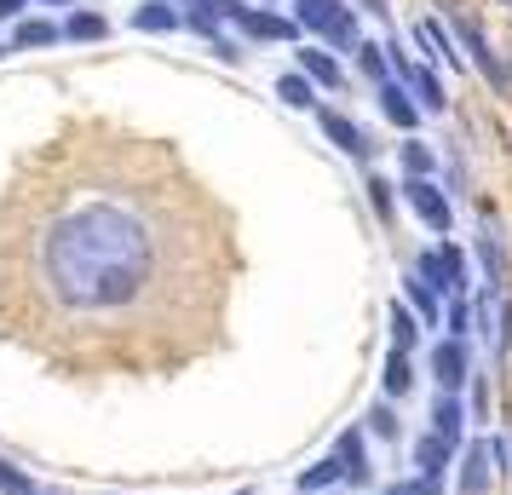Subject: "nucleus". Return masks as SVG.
I'll return each instance as SVG.
<instances>
[{
	"instance_id": "nucleus-9",
	"label": "nucleus",
	"mask_w": 512,
	"mask_h": 495,
	"mask_svg": "<svg viewBox=\"0 0 512 495\" xmlns=\"http://www.w3.org/2000/svg\"><path fill=\"white\" fill-rule=\"evenodd\" d=\"M317 121H323V133H328L334 144H340L346 156H369V150H374V144H369V133H357V127H351L346 116H334V110H323Z\"/></svg>"
},
{
	"instance_id": "nucleus-14",
	"label": "nucleus",
	"mask_w": 512,
	"mask_h": 495,
	"mask_svg": "<svg viewBox=\"0 0 512 495\" xmlns=\"http://www.w3.org/2000/svg\"><path fill=\"white\" fill-rule=\"evenodd\" d=\"M340 461H346V478L351 484H369V455H363V432H346V438H340Z\"/></svg>"
},
{
	"instance_id": "nucleus-12",
	"label": "nucleus",
	"mask_w": 512,
	"mask_h": 495,
	"mask_svg": "<svg viewBox=\"0 0 512 495\" xmlns=\"http://www.w3.org/2000/svg\"><path fill=\"white\" fill-rule=\"evenodd\" d=\"M380 110H386V116H392L397 127H409V133H415V121H420V104H409V93H403L397 81H386V87H380Z\"/></svg>"
},
{
	"instance_id": "nucleus-20",
	"label": "nucleus",
	"mask_w": 512,
	"mask_h": 495,
	"mask_svg": "<svg viewBox=\"0 0 512 495\" xmlns=\"http://www.w3.org/2000/svg\"><path fill=\"white\" fill-rule=\"evenodd\" d=\"M432 421H438V438H461V403H455V392H443L438 398Z\"/></svg>"
},
{
	"instance_id": "nucleus-8",
	"label": "nucleus",
	"mask_w": 512,
	"mask_h": 495,
	"mask_svg": "<svg viewBox=\"0 0 512 495\" xmlns=\"http://www.w3.org/2000/svg\"><path fill=\"white\" fill-rule=\"evenodd\" d=\"M472 317H478V329L501 346L507 340V300H501V288H489V294H478V306H472Z\"/></svg>"
},
{
	"instance_id": "nucleus-7",
	"label": "nucleus",
	"mask_w": 512,
	"mask_h": 495,
	"mask_svg": "<svg viewBox=\"0 0 512 495\" xmlns=\"http://www.w3.org/2000/svg\"><path fill=\"white\" fill-rule=\"evenodd\" d=\"M432 375H438L443 392H455L466 380V352H461V340H443L438 352H432Z\"/></svg>"
},
{
	"instance_id": "nucleus-26",
	"label": "nucleus",
	"mask_w": 512,
	"mask_h": 495,
	"mask_svg": "<svg viewBox=\"0 0 512 495\" xmlns=\"http://www.w3.org/2000/svg\"><path fill=\"white\" fill-rule=\"evenodd\" d=\"M403 167H409V179H426V173H432V150H426V144H403Z\"/></svg>"
},
{
	"instance_id": "nucleus-25",
	"label": "nucleus",
	"mask_w": 512,
	"mask_h": 495,
	"mask_svg": "<svg viewBox=\"0 0 512 495\" xmlns=\"http://www.w3.org/2000/svg\"><path fill=\"white\" fill-rule=\"evenodd\" d=\"M334 478H340V461H317L311 472H300V490H305V495H317V490H328Z\"/></svg>"
},
{
	"instance_id": "nucleus-21",
	"label": "nucleus",
	"mask_w": 512,
	"mask_h": 495,
	"mask_svg": "<svg viewBox=\"0 0 512 495\" xmlns=\"http://www.w3.org/2000/svg\"><path fill=\"white\" fill-rule=\"evenodd\" d=\"M52 41H58V29H52L47 18H24V24H18V41H12V47H52Z\"/></svg>"
},
{
	"instance_id": "nucleus-29",
	"label": "nucleus",
	"mask_w": 512,
	"mask_h": 495,
	"mask_svg": "<svg viewBox=\"0 0 512 495\" xmlns=\"http://www.w3.org/2000/svg\"><path fill=\"white\" fill-rule=\"evenodd\" d=\"M392 334H397V346H403V352L415 346V317H409V311H403V306L392 311Z\"/></svg>"
},
{
	"instance_id": "nucleus-27",
	"label": "nucleus",
	"mask_w": 512,
	"mask_h": 495,
	"mask_svg": "<svg viewBox=\"0 0 512 495\" xmlns=\"http://www.w3.org/2000/svg\"><path fill=\"white\" fill-rule=\"evenodd\" d=\"M357 70L369 75V81H380V87H386V58H380V47H357Z\"/></svg>"
},
{
	"instance_id": "nucleus-15",
	"label": "nucleus",
	"mask_w": 512,
	"mask_h": 495,
	"mask_svg": "<svg viewBox=\"0 0 512 495\" xmlns=\"http://www.w3.org/2000/svg\"><path fill=\"white\" fill-rule=\"evenodd\" d=\"M415 461H420V472H426V478H438V472L449 467V438H438V432H432V438H420Z\"/></svg>"
},
{
	"instance_id": "nucleus-35",
	"label": "nucleus",
	"mask_w": 512,
	"mask_h": 495,
	"mask_svg": "<svg viewBox=\"0 0 512 495\" xmlns=\"http://www.w3.org/2000/svg\"><path fill=\"white\" fill-rule=\"evenodd\" d=\"M501 6H512V0H501Z\"/></svg>"
},
{
	"instance_id": "nucleus-13",
	"label": "nucleus",
	"mask_w": 512,
	"mask_h": 495,
	"mask_svg": "<svg viewBox=\"0 0 512 495\" xmlns=\"http://www.w3.org/2000/svg\"><path fill=\"white\" fill-rule=\"evenodd\" d=\"M478 254H484V271H489V283L501 288V283H507V248H501V236L489 231V219H484V236H478Z\"/></svg>"
},
{
	"instance_id": "nucleus-19",
	"label": "nucleus",
	"mask_w": 512,
	"mask_h": 495,
	"mask_svg": "<svg viewBox=\"0 0 512 495\" xmlns=\"http://www.w3.org/2000/svg\"><path fill=\"white\" fill-rule=\"evenodd\" d=\"M236 6H242V0H190V24L213 29L219 18H236Z\"/></svg>"
},
{
	"instance_id": "nucleus-24",
	"label": "nucleus",
	"mask_w": 512,
	"mask_h": 495,
	"mask_svg": "<svg viewBox=\"0 0 512 495\" xmlns=\"http://www.w3.org/2000/svg\"><path fill=\"white\" fill-rule=\"evenodd\" d=\"M104 18H98V12H75L70 24H64V35H70V41H98V35H104Z\"/></svg>"
},
{
	"instance_id": "nucleus-6",
	"label": "nucleus",
	"mask_w": 512,
	"mask_h": 495,
	"mask_svg": "<svg viewBox=\"0 0 512 495\" xmlns=\"http://www.w3.org/2000/svg\"><path fill=\"white\" fill-rule=\"evenodd\" d=\"M489 467H495V438H489V444H472V449H466L461 484H455V490H461V495H484V490H489Z\"/></svg>"
},
{
	"instance_id": "nucleus-1",
	"label": "nucleus",
	"mask_w": 512,
	"mask_h": 495,
	"mask_svg": "<svg viewBox=\"0 0 512 495\" xmlns=\"http://www.w3.org/2000/svg\"><path fill=\"white\" fill-rule=\"evenodd\" d=\"M236 213L179 144L64 116L0 179V334L81 375H173L225 340Z\"/></svg>"
},
{
	"instance_id": "nucleus-2",
	"label": "nucleus",
	"mask_w": 512,
	"mask_h": 495,
	"mask_svg": "<svg viewBox=\"0 0 512 495\" xmlns=\"http://www.w3.org/2000/svg\"><path fill=\"white\" fill-rule=\"evenodd\" d=\"M294 24L311 29L328 47H346V52L363 47V41H357V18H351L346 0H294Z\"/></svg>"
},
{
	"instance_id": "nucleus-34",
	"label": "nucleus",
	"mask_w": 512,
	"mask_h": 495,
	"mask_svg": "<svg viewBox=\"0 0 512 495\" xmlns=\"http://www.w3.org/2000/svg\"><path fill=\"white\" fill-rule=\"evenodd\" d=\"M18 12H24V0H0V24H12Z\"/></svg>"
},
{
	"instance_id": "nucleus-10",
	"label": "nucleus",
	"mask_w": 512,
	"mask_h": 495,
	"mask_svg": "<svg viewBox=\"0 0 512 495\" xmlns=\"http://www.w3.org/2000/svg\"><path fill=\"white\" fill-rule=\"evenodd\" d=\"M300 70H305V81H317V87H328V93H340V87H346L340 64H334L328 52H317V47H305V52H300Z\"/></svg>"
},
{
	"instance_id": "nucleus-4",
	"label": "nucleus",
	"mask_w": 512,
	"mask_h": 495,
	"mask_svg": "<svg viewBox=\"0 0 512 495\" xmlns=\"http://www.w3.org/2000/svg\"><path fill=\"white\" fill-rule=\"evenodd\" d=\"M242 35H254V41H288L294 35V18H277V12H259V6H236V18H231Z\"/></svg>"
},
{
	"instance_id": "nucleus-33",
	"label": "nucleus",
	"mask_w": 512,
	"mask_h": 495,
	"mask_svg": "<svg viewBox=\"0 0 512 495\" xmlns=\"http://www.w3.org/2000/svg\"><path fill=\"white\" fill-rule=\"evenodd\" d=\"M409 300H415L420 311H432V288H426V283H409Z\"/></svg>"
},
{
	"instance_id": "nucleus-22",
	"label": "nucleus",
	"mask_w": 512,
	"mask_h": 495,
	"mask_svg": "<svg viewBox=\"0 0 512 495\" xmlns=\"http://www.w3.org/2000/svg\"><path fill=\"white\" fill-rule=\"evenodd\" d=\"M277 98H288L294 110H311V104H317V93H311V81H305V75H282V81H277Z\"/></svg>"
},
{
	"instance_id": "nucleus-11",
	"label": "nucleus",
	"mask_w": 512,
	"mask_h": 495,
	"mask_svg": "<svg viewBox=\"0 0 512 495\" xmlns=\"http://www.w3.org/2000/svg\"><path fill=\"white\" fill-rule=\"evenodd\" d=\"M133 29H144V35H167V29H179V12H173L167 0H144L139 12H133Z\"/></svg>"
},
{
	"instance_id": "nucleus-17",
	"label": "nucleus",
	"mask_w": 512,
	"mask_h": 495,
	"mask_svg": "<svg viewBox=\"0 0 512 495\" xmlns=\"http://www.w3.org/2000/svg\"><path fill=\"white\" fill-rule=\"evenodd\" d=\"M415 35H420V47L432 52V58H438V64H455V70H461V52H455V41H449V35H443L438 24H420Z\"/></svg>"
},
{
	"instance_id": "nucleus-28",
	"label": "nucleus",
	"mask_w": 512,
	"mask_h": 495,
	"mask_svg": "<svg viewBox=\"0 0 512 495\" xmlns=\"http://www.w3.org/2000/svg\"><path fill=\"white\" fill-rule=\"evenodd\" d=\"M0 495H35V484H29L18 467H6V461H0Z\"/></svg>"
},
{
	"instance_id": "nucleus-16",
	"label": "nucleus",
	"mask_w": 512,
	"mask_h": 495,
	"mask_svg": "<svg viewBox=\"0 0 512 495\" xmlns=\"http://www.w3.org/2000/svg\"><path fill=\"white\" fill-rule=\"evenodd\" d=\"M455 29H461V41H466V47L478 52V64H484V75L495 81V87H501V64H495V52H489V41L478 35V24H466V18H455Z\"/></svg>"
},
{
	"instance_id": "nucleus-18",
	"label": "nucleus",
	"mask_w": 512,
	"mask_h": 495,
	"mask_svg": "<svg viewBox=\"0 0 512 495\" xmlns=\"http://www.w3.org/2000/svg\"><path fill=\"white\" fill-rule=\"evenodd\" d=\"M409 87L420 93V110H443V87H438V75L432 70H420V64H409V75H403Z\"/></svg>"
},
{
	"instance_id": "nucleus-5",
	"label": "nucleus",
	"mask_w": 512,
	"mask_h": 495,
	"mask_svg": "<svg viewBox=\"0 0 512 495\" xmlns=\"http://www.w3.org/2000/svg\"><path fill=\"white\" fill-rule=\"evenodd\" d=\"M409 202H415V213L432 225V231H449V202H443V190L432 185V179H409Z\"/></svg>"
},
{
	"instance_id": "nucleus-31",
	"label": "nucleus",
	"mask_w": 512,
	"mask_h": 495,
	"mask_svg": "<svg viewBox=\"0 0 512 495\" xmlns=\"http://www.w3.org/2000/svg\"><path fill=\"white\" fill-rule=\"evenodd\" d=\"M466 323H472V306H466L461 294H455V300H449V329H455V340H461Z\"/></svg>"
},
{
	"instance_id": "nucleus-32",
	"label": "nucleus",
	"mask_w": 512,
	"mask_h": 495,
	"mask_svg": "<svg viewBox=\"0 0 512 495\" xmlns=\"http://www.w3.org/2000/svg\"><path fill=\"white\" fill-rule=\"evenodd\" d=\"M386 495H438V478H420V484H392Z\"/></svg>"
},
{
	"instance_id": "nucleus-3",
	"label": "nucleus",
	"mask_w": 512,
	"mask_h": 495,
	"mask_svg": "<svg viewBox=\"0 0 512 495\" xmlns=\"http://www.w3.org/2000/svg\"><path fill=\"white\" fill-rule=\"evenodd\" d=\"M420 283L443 288V294H461L466 288V254L461 248H432V254H420Z\"/></svg>"
},
{
	"instance_id": "nucleus-23",
	"label": "nucleus",
	"mask_w": 512,
	"mask_h": 495,
	"mask_svg": "<svg viewBox=\"0 0 512 495\" xmlns=\"http://www.w3.org/2000/svg\"><path fill=\"white\" fill-rule=\"evenodd\" d=\"M409 352H403V346H397L392 357H386V392H392V398H403V392H409Z\"/></svg>"
},
{
	"instance_id": "nucleus-30",
	"label": "nucleus",
	"mask_w": 512,
	"mask_h": 495,
	"mask_svg": "<svg viewBox=\"0 0 512 495\" xmlns=\"http://www.w3.org/2000/svg\"><path fill=\"white\" fill-rule=\"evenodd\" d=\"M369 426L380 432V438H397V415L386 409V403H374V409H369Z\"/></svg>"
}]
</instances>
